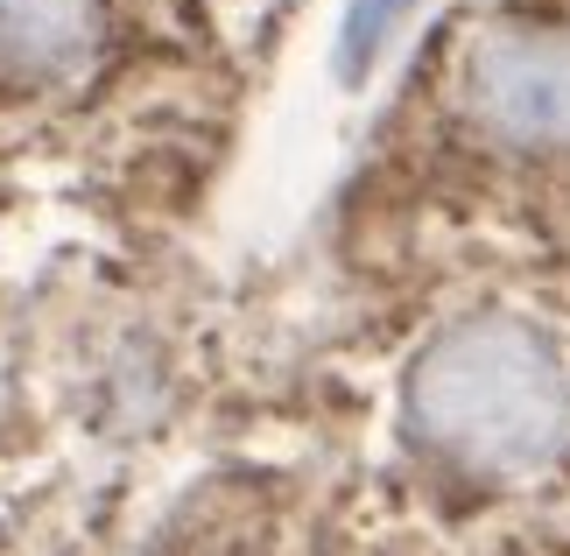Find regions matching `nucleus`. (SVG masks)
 Returning <instances> with one entry per match:
<instances>
[{"label":"nucleus","instance_id":"nucleus-1","mask_svg":"<svg viewBox=\"0 0 570 556\" xmlns=\"http://www.w3.org/2000/svg\"><path fill=\"white\" fill-rule=\"evenodd\" d=\"M557 373L514 324H465L415 367V422L458 458L521 465L557 437Z\"/></svg>","mask_w":570,"mask_h":556},{"label":"nucleus","instance_id":"nucleus-2","mask_svg":"<svg viewBox=\"0 0 570 556\" xmlns=\"http://www.w3.org/2000/svg\"><path fill=\"white\" fill-rule=\"evenodd\" d=\"M465 106L514 148H570V42L500 29L465 57Z\"/></svg>","mask_w":570,"mask_h":556},{"label":"nucleus","instance_id":"nucleus-3","mask_svg":"<svg viewBox=\"0 0 570 556\" xmlns=\"http://www.w3.org/2000/svg\"><path fill=\"white\" fill-rule=\"evenodd\" d=\"M92 42V0H0V78H57Z\"/></svg>","mask_w":570,"mask_h":556}]
</instances>
